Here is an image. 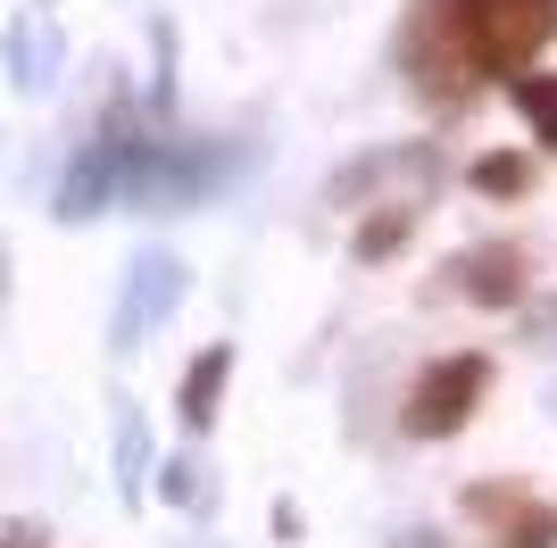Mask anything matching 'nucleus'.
<instances>
[{
	"label": "nucleus",
	"mask_w": 557,
	"mask_h": 548,
	"mask_svg": "<svg viewBox=\"0 0 557 548\" xmlns=\"http://www.w3.org/2000/svg\"><path fill=\"white\" fill-rule=\"evenodd\" d=\"M533 324V341H557V299H541V316H524Z\"/></svg>",
	"instance_id": "nucleus-11"
},
{
	"label": "nucleus",
	"mask_w": 557,
	"mask_h": 548,
	"mask_svg": "<svg viewBox=\"0 0 557 548\" xmlns=\"http://www.w3.org/2000/svg\"><path fill=\"white\" fill-rule=\"evenodd\" d=\"M225 374H233V341H209L200 358H191V374H184V433H209L216 424V399H225Z\"/></svg>",
	"instance_id": "nucleus-5"
},
{
	"label": "nucleus",
	"mask_w": 557,
	"mask_h": 548,
	"mask_svg": "<svg viewBox=\"0 0 557 548\" xmlns=\"http://www.w3.org/2000/svg\"><path fill=\"white\" fill-rule=\"evenodd\" d=\"M499 548H557V507H524L516 524H499Z\"/></svg>",
	"instance_id": "nucleus-10"
},
{
	"label": "nucleus",
	"mask_w": 557,
	"mask_h": 548,
	"mask_svg": "<svg viewBox=\"0 0 557 548\" xmlns=\"http://www.w3.org/2000/svg\"><path fill=\"white\" fill-rule=\"evenodd\" d=\"M483 390H491V358H483V349L433 358V365L417 374V390H408L399 424H408V440H449V433H466V424H474Z\"/></svg>",
	"instance_id": "nucleus-2"
},
{
	"label": "nucleus",
	"mask_w": 557,
	"mask_h": 548,
	"mask_svg": "<svg viewBox=\"0 0 557 548\" xmlns=\"http://www.w3.org/2000/svg\"><path fill=\"white\" fill-rule=\"evenodd\" d=\"M458 25V50L483 84L533 75V59L557 42V0H442Z\"/></svg>",
	"instance_id": "nucleus-1"
},
{
	"label": "nucleus",
	"mask_w": 557,
	"mask_h": 548,
	"mask_svg": "<svg viewBox=\"0 0 557 548\" xmlns=\"http://www.w3.org/2000/svg\"><path fill=\"white\" fill-rule=\"evenodd\" d=\"M408 233H417V200H408V208H374V216H358V241H349V250L367 258V266H392V258L408 250Z\"/></svg>",
	"instance_id": "nucleus-6"
},
{
	"label": "nucleus",
	"mask_w": 557,
	"mask_h": 548,
	"mask_svg": "<svg viewBox=\"0 0 557 548\" xmlns=\"http://www.w3.org/2000/svg\"><path fill=\"white\" fill-rule=\"evenodd\" d=\"M516 109H524V125H533V141L541 150H557V75L549 67H533V75H516Z\"/></svg>",
	"instance_id": "nucleus-8"
},
{
	"label": "nucleus",
	"mask_w": 557,
	"mask_h": 548,
	"mask_svg": "<svg viewBox=\"0 0 557 548\" xmlns=\"http://www.w3.org/2000/svg\"><path fill=\"white\" fill-rule=\"evenodd\" d=\"M524 507H533L524 482H466V515H474V524H516Z\"/></svg>",
	"instance_id": "nucleus-9"
},
{
	"label": "nucleus",
	"mask_w": 557,
	"mask_h": 548,
	"mask_svg": "<svg viewBox=\"0 0 557 548\" xmlns=\"http://www.w3.org/2000/svg\"><path fill=\"white\" fill-rule=\"evenodd\" d=\"M466 183H474L483 200H524L541 175H533V159H524V150H483V159L466 166Z\"/></svg>",
	"instance_id": "nucleus-7"
},
{
	"label": "nucleus",
	"mask_w": 557,
	"mask_h": 548,
	"mask_svg": "<svg viewBox=\"0 0 557 548\" xmlns=\"http://www.w3.org/2000/svg\"><path fill=\"white\" fill-rule=\"evenodd\" d=\"M399 59H408V75H417V91H433L449 116L474 100V84L483 75L466 67V50H458V25H449L442 0H417L408 9V25H399Z\"/></svg>",
	"instance_id": "nucleus-3"
},
{
	"label": "nucleus",
	"mask_w": 557,
	"mask_h": 548,
	"mask_svg": "<svg viewBox=\"0 0 557 548\" xmlns=\"http://www.w3.org/2000/svg\"><path fill=\"white\" fill-rule=\"evenodd\" d=\"M449 291H466L474 308H524V291H533V258L516 250V241H483V250L449 258Z\"/></svg>",
	"instance_id": "nucleus-4"
}]
</instances>
